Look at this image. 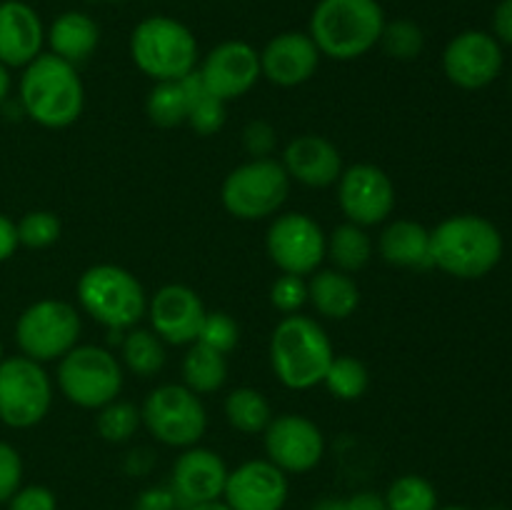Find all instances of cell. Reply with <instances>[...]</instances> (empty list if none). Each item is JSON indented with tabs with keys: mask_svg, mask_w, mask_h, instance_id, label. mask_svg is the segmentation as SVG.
I'll use <instances>...</instances> for the list:
<instances>
[{
	"mask_svg": "<svg viewBox=\"0 0 512 510\" xmlns=\"http://www.w3.org/2000/svg\"><path fill=\"white\" fill-rule=\"evenodd\" d=\"M133 510H183L170 485H153L135 498Z\"/></svg>",
	"mask_w": 512,
	"mask_h": 510,
	"instance_id": "42",
	"label": "cell"
},
{
	"mask_svg": "<svg viewBox=\"0 0 512 510\" xmlns=\"http://www.w3.org/2000/svg\"><path fill=\"white\" fill-rule=\"evenodd\" d=\"M10 85H13V80H10V68H5V65L0 63V103L10 95Z\"/></svg>",
	"mask_w": 512,
	"mask_h": 510,
	"instance_id": "46",
	"label": "cell"
},
{
	"mask_svg": "<svg viewBox=\"0 0 512 510\" xmlns=\"http://www.w3.org/2000/svg\"><path fill=\"white\" fill-rule=\"evenodd\" d=\"M228 473V465L215 450L193 445L175 458L170 488L178 495L183 510L190 505L213 503V500L223 498Z\"/></svg>",
	"mask_w": 512,
	"mask_h": 510,
	"instance_id": "20",
	"label": "cell"
},
{
	"mask_svg": "<svg viewBox=\"0 0 512 510\" xmlns=\"http://www.w3.org/2000/svg\"><path fill=\"white\" fill-rule=\"evenodd\" d=\"M265 458L285 475H303L318 468L325 455V435L315 420L300 413L273 415L263 430Z\"/></svg>",
	"mask_w": 512,
	"mask_h": 510,
	"instance_id": "14",
	"label": "cell"
},
{
	"mask_svg": "<svg viewBox=\"0 0 512 510\" xmlns=\"http://www.w3.org/2000/svg\"><path fill=\"white\" fill-rule=\"evenodd\" d=\"M338 205L340 213L348 223L360 228H375L385 225L395 213V183L380 165L355 163L343 168L338 183Z\"/></svg>",
	"mask_w": 512,
	"mask_h": 510,
	"instance_id": "13",
	"label": "cell"
},
{
	"mask_svg": "<svg viewBox=\"0 0 512 510\" xmlns=\"http://www.w3.org/2000/svg\"><path fill=\"white\" fill-rule=\"evenodd\" d=\"M315 510H348V508H345V500L328 498V500H320V503L315 505Z\"/></svg>",
	"mask_w": 512,
	"mask_h": 510,
	"instance_id": "47",
	"label": "cell"
},
{
	"mask_svg": "<svg viewBox=\"0 0 512 510\" xmlns=\"http://www.w3.org/2000/svg\"><path fill=\"white\" fill-rule=\"evenodd\" d=\"M55 385L75 408L98 410L110 400L120 398L125 370L120 358H115L103 345L78 343L58 360Z\"/></svg>",
	"mask_w": 512,
	"mask_h": 510,
	"instance_id": "8",
	"label": "cell"
},
{
	"mask_svg": "<svg viewBox=\"0 0 512 510\" xmlns=\"http://www.w3.org/2000/svg\"><path fill=\"white\" fill-rule=\"evenodd\" d=\"M3 358H5V355H3V343H0V363H3Z\"/></svg>",
	"mask_w": 512,
	"mask_h": 510,
	"instance_id": "50",
	"label": "cell"
},
{
	"mask_svg": "<svg viewBox=\"0 0 512 510\" xmlns=\"http://www.w3.org/2000/svg\"><path fill=\"white\" fill-rule=\"evenodd\" d=\"M143 428L168 448H193L208 430V410L200 395L183 383H163L145 395L140 405Z\"/></svg>",
	"mask_w": 512,
	"mask_h": 510,
	"instance_id": "10",
	"label": "cell"
},
{
	"mask_svg": "<svg viewBox=\"0 0 512 510\" xmlns=\"http://www.w3.org/2000/svg\"><path fill=\"white\" fill-rule=\"evenodd\" d=\"M45 48V25L23 0H0V63L25 68Z\"/></svg>",
	"mask_w": 512,
	"mask_h": 510,
	"instance_id": "22",
	"label": "cell"
},
{
	"mask_svg": "<svg viewBox=\"0 0 512 510\" xmlns=\"http://www.w3.org/2000/svg\"><path fill=\"white\" fill-rule=\"evenodd\" d=\"M505 253L503 233L483 215L460 213L430 230L433 268L458 280H480L493 273Z\"/></svg>",
	"mask_w": 512,
	"mask_h": 510,
	"instance_id": "1",
	"label": "cell"
},
{
	"mask_svg": "<svg viewBox=\"0 0 512 510\" xmlns=\"http://www.w3.org/2000/svg\"><path fill=\"white\" fill-rule=\"evenodd\" d=\"M188 90L190 108L185 125H190L203 138L218 135L225 128V123H228V103H223V100L205 90V85L198 78V70L188 75Z\"/></svg>",
	"mask_w": 512,
	"mask_h": 510,
	"instance_id": "31",
	"label": "cell"
},
{
	"mask_svg": "<svg viewBox=\"0 0 512 510\" xmlns=\"http://www.w3.org/2000/svg\"><path fill=\"white\" fill-rule=\"evenodd\" d=\"M493 35L500 45H512V0H500L495 8Z\"/></svg>",
	"mask_w": 512,
	"mask_h": 510,
	"instance_id": "43",
	"label": "cell"
},
{
	"mask_svg": "<svg viewBox=\"0 0 512 510\" xmlns=\"http://www.w3.org/2000/svg\"><path fill=\"white\" fill-rule=\"evenodd\" d=\"M15 228H18L20 245L30 250L50 248L58 243L60 233H63V223L50 210H30L15 223Z\"/></svg>",
	"mask_w": 512,
	"mask_h": 510,
	"instance_id": "36",
	"label": "cell"
},
{
	"mask_svg": "<svg viewBox=\"0 0 512 510\" xmlns=\"http://www.w3.org/2000/svg\"><path fill=\"white\" fill-rule=\"evenodd\" d=\"M18 95L25 115L48 130L70 128L85 108V85L78 65L53 53H40L25 65Z\"/></svg>",
	"mask_w": 512,
	"mask_h": 510,
	"instance_id": "2",
	"label": "cell"
},
{
	"mask_svg": "<svg viewBox=\"0 0 512 510\" xmlns=\"http://www.w3.org/2000/svg\"><path fill=\"white\" fill-rule=\"evenodd\" d=\"M143 425L140 420V405L130 403V400L115 398L108 405L95 410V430L105 443H128L138 428Z\"/></svg>",
	"mask_w": 512,
	"mask_h": 510,
	"instance_id": "33",
	"label": "cell"
},
{
	"mask_svg": "<svg viewBox=\"0 0 512 510\" xmlns=\"http://www.w3.org/2000/svg\"><path fill=\"white\" fill-rule=\"evenodd\" d=\"M190 108V90L188 78L183 80H165V83H153L145 98V115L158 128H178L188 120Z\"/></svg>",
	"mask_w": 512,
	"mask_h": 510,
	"instance_id": "30",
	"label": "cell"
},
{
	"mask_svg": "<svg viewBox=\"0 0 512 510\" xmlns=\"http://www.w3.org/2000/svg\"><path fill=\"white\" fill-rule=\"evenodd\" d=\"M48 53L78 65L88 60L100 45V25L83 10H65L45 28Z\"/></svg>",
	"mask_w": 512,
	"mask_h": 510,
	"instance_id": "24",
	"label": "cell"
},
{
	"mask_svg": "<svg viewBox=\"0 0 512 510\" xmlns=\"http://www.w3.org/2000/svg\"><path fill=\"white\" fill-rule=\"evenodd\" d=\"M223 415L233 430L243 435H263L268 423L273 420V405L265 398L263 390L240 385L225 395Z\"/></svg>",
	"mask_w": 512,
	"mask_h": 510,
	"instance_id": "29",
	"label": "cell"
},
{
	"mask_svg": "<svg viewBox=\"0 0 512 510\" xmlns=\"http://www.w3.org/2000/svg\"><path fill=\"white\" fill-rule=\"evenodd\" d=\"M383 498L388 510H438V490L423 475H400Z\"/></svg>",
	"mask_w": 512,
	"mask_h": 510,
	"instance_id": "34",
	"label": "cell"
},
{
	"mask_svg": "<svg viewBox=\"0 0 512 510\" xmlns=\"http://www.w3.org/2000/svg\"><path fill=\"white\" fill-rule=\"evenodd\" d=\"M385 20L380 0H318L308 35L323 58L350 63L378 48Z\"/></svg>",
	"mask_w": 512,
	"mask_h": 510,
	"instance_id": "4",
	"label": "cell"
},
{
	"mask_svg": "<svg viewBox=\"0 0 512 510\" xmlns=\"http://www.w3.org/2000/svg\"><path fill=\"white\" fill-rule=\"evenodd\" d=\"M195 343L208 345V348L218 350L223 355L233 353L235 345L240 343V325L225 310H208Z\"/></svg>",
	"mask_w": 512,
	"mask_h": 510,
	"instance_id": "37",
	"label": "cell"
},
{
	"mask_svg": "<svg viewBox=\"0 0 512 510\" xmlns=\"http://www.w3.org/2000/svg\"><path fill=\"white\" fill-rule=\"evenodd\" d=\"M198 78L208 93L223 103H233L248 95L263 78L260 50H255L248 40H223L200 58Z\"/></svg>",
	"mask_w": 512,
	"mask_h": 510,
	"instance_id": "15",
	"label": "cell"
},
{
	"mask_svg": "<svg viewBox=\"0 0 512 510\" xmlns=\"http://www.w3.org/2000/svg\"><path fill=\"white\" fill-rule=\"evenodd\" d=\"M275 148H278V133L268 120H250L243 128V150L255 158H273Z\"/></svg>",
	"mask_w": 512,
	"mask_h": 510,
	"instance_id": "39",
	"label": "cell"
},
{
	"mask_svg": "<svg viewBox=\"0 0 512 510\" xmlns=\"http://www.w3.org/2000/svg\"><path fill=\"white\" fill-rule=\"evenodd\" d=\"M180 373H183V385L193 390L195 395H213L225 388L228 383V355L218 353V350L208 348L203 343L188 345L180 363Z\"/></svg>",
	"mask_w": 512,
	"mask_h": 510,
	"instance_id": "26",
	"label": "cell"
},
{
	"mask_svg": "<svg viewBox=\"0 0 512 510\" xmlns=\"http://www.w3.org/2000/svg\"><path fill=\"white\" fill-rule=\"evenodd\" d=\"M83 320L80 310L68 300L43 298L30 303L15 323V343L20 355L35 363H58L80 343Z\"/></svg>",
	"mask_w": 512,
	"mask_h": 510,
	"instance_id": "9",
	"label": "cell"
},
{
	"mask_svg": "<svg viewBox=\"0 0 512 510\" xmlns=\"http://www.w3.org/2000/svg\"><path fill=\"white\" fill-rule=\"evenodd\" d=\"M53 405V380L43 363L13 355L0 363V423L28 430L43 423Z\"/></svg>",
	"mask_w": 512,
	"mask_h": 510,
	"instance_id": "11",
	"label": "cell"
},
{
	"mask_svg": "<svg viewBox=\"0 0 512 510\" xmlns=\"http://www.w3.org/2000/svg\"><path fill=\"white\" fill-rule=\"evenodd\" d=\"M308 303L325 320H348L360 308V285L353 275L320 268L308 278Z\"/></svg>",
	"mask_w": 512,
	"mask_h": 510,
	"instance_id": "25",
	"label": "cell"
},
{
	"mask_svg": "<svg viewBox=\"0 0 512 510\" xmlns=\"http://www.w3.org/2000/svg\"><path fill=\"white\" fill-rule=\"evenodd\" d=\"M270 368L283 388L313 390L323 385L335 358L333 340L323 323L303 313L283 315L270 333Z\"/></svg>",
	"mask_w": 512,
	"mask_h": 510,
	"instance_id": "3",
	"label": "cell"
},
{
	"mask_svg": "<svg viewBox=\"0 0 512 510\" xmlns=\"http://www.w3.org/2000/svg\"><path fill=\"white\" fill-rule=\"evenodd\" d=\"M328 233L308 213H278L265 233V253L280 273L310 278L325 263Z\"/></svg>",
	"mask_w": 512,
	"mask_h": 510,
	"instance_id": "12",
	"label": "cell"
},
{
	"mask_svg": "<svg viewBox=\"0 0 512 510\" xmlns=\"http://www.w3.org/2000/svg\"><path fill=\"white\" fill-rule=\"evenodd\" d=\"M345 508L348 510H388L385 508L383 495L373 493V490H363V493H355L350 498H345Z\"/></svg>",
	"mask_w": 512,
	"mask_h": 510,
	"instance_id": "45",
	"label": "cell"
},
{
	"mask_svg": "<svg viewBox=\"0 0 512 510\" xmlns=\"http://www.w3.org/2000/svg\"><path fill=\"white\" fill-rule=\"evenodd\" d=\"M378 255L393 268L428 270L433 268L430 258V228L418 220L395 218L385 223L378 235Z\"/></svg>",
	"mask_w": 512,
	"mask_h": 510,
	"instance_id": "23",
	"label": "cell"
},
{
	"mask_svg": "<svg viewBox=\"0 0 512 510\" xmlns=\"http://www.w3.org/2000/svg\"><path fill=\"white\" fill-rule=\"evenodd\" d=\"M380 48L388 58L408 63V60L420 58L425 50V33L415 20L398 18V20H385V28L380 33Z\"/></svg>",
	"mask_w": 512,
	"mask_h": 510,
	"instance_id": "35",
	"label": "cell"
},
{
	"mask_svg": "<svg viewBox=\"0 0 512 510\" xmlns=\"http://www.w3.org/2000/svg\"><path fill=\"white\" fill-rule=\"evenodd\" d=\"M8 510H58V500L45 485H20L8 500Z\"/></svg>",
	"mask_w": 512,
	"mask_h": 510,
	"instance_id": "41",
	"label": "cell"
},
{
	"mask_svg": "<svg viewBox=\"0 0 512 510\" xmlns=\"http://www.w3.org/2000/svg\"><path fill=\"white\" fill-rule=\"evenodd\" d=\"M120 363L123 370L138 378H153L168 363L165 343L150 328H130L120 338Z\"/></svg>",
	"mask_w": 512,
	"mask_h": 510,
	"instance_id": "28",
	"label": "cell"
},
{
	"mask_svg": "<svg viewBox=\"0 0 512 510\" xmlns=\"http://www.w3.org/2000/svg\"><path fill=\"white\" fill-rule=\"evenodd\" d=\"M130 60L153 83L183 80L198 70L200 45L193 30L170 15H148L130 33Z\"/></svg>",
	"mask_w": 512,
	"mask_h": 510,
	"instance_id": "6",
	"label": "cell"
},
{
	"mask_svg": "<svg viewBox=\"0 0 512 510\" xmlns=\"http://www.w3.org/2000/svg\"><path fill=\"white\" fill-rule=\"evenodd\" d=\"M205 313H208V308H205L203 298L190 285L168 283L155 290L153 295H148L145 318L150 320V330L165 345L188 348L198 340Z\"/></svg>",
	"mask_w": 512,
	"mask_h": 510,
	"instance_id": "17",
	"label": "cell"
},
{
	"mask_svg": "<svg viewBox=\"0 0 512 510\" xmlns=\"http://www.w3.org/2000/svg\"><path fill=\"white\" fill-rule=\"evenodd\" d=\"M375 253V240L368 233V228H360L355 223H340L328 233V243H325V260L333 263L335 270L355 275L370 263Z\"/></svg>",
	"mask_w": 512,
	"mask_h": 510,
	"instance_id": "27",
	"label": "cell"
},
{
	"mask_svg": "<svg viewBox=\"0 0 512 510\" xmlns=\"http://www.w3.org/2000/svg\"><path fill=\"white\" fill-rule=\"evenodd\" d=\"M285 173L293 183L305 185V188L323 190L338 183L340 173H343V155H340L338 145L328 140L325 135L303 133L295 135L283 150Z\"/></svg>",
	"mask_w": 512,
	"mask_h": 510,
	"instance_id": "21",
	"label": "cell"
},
{
	"mask_svg": "<svg viewBox=\"0 0 512 510\" xmlns=\"http://www.w3.org/2000/svg\"><path fill=\"white\" fill-rule=\"evenodd\" d=\"M323 385L335 400L355 403V400H360L368 393L370 370L368 365L360 358H355V355H335L328 373H325Z\"/></svg>",
	"mask_w": 512,
	"mask_h": 510,
	"instance_id": "32",
	"label": "cell"
},
{
	"mask_svg": "<svg viewBox=\"0 0 512 510\" xmlns=\"http://www.w3.org/2000/svg\"><path fill=\"white\" fill-rule=\"evenodd\" d=\"M293 180L275 158H255L235 165L220 185V203L235 220H270L288 203Z\"/></svg>",
	"mask_w": 512,
	"mask_h": 510,
	"instance_id": "7",
	"label": "cell"
},
{
	"mask_svg": "<svg viewBox=\"0 0 512 510\" xmlns=\"http://www.w3.org/2000/svg\"><path fill=\"white\" fill-rule=\"evenodd\" d=\"M503 45L485 30H463L443 50V73L463 90H483L503 70Z\"/></svg>",
	"mask_w": 512,
	"mask_h": 510,
	"instance_id": "16",
	"label": "cell"
},
{
	"mask_svg": "<svg viewBox=\"0 0 512 510\" xmlns=\"http://www.w3.org/2000/svg\"><path fill=\"white\" fill-rule=\"evenodd\" d=\"M75 300L88 318L123 335L148 313V293L128 268L115 263H95L80 273Z\"/></svg>",
	"mask_w": 512,
	"mask_h": 510,
	"instance_id": "5",
	"label": "cell"
},
{
	"mask_svg": "<svg viewBox=\"0 0 512 510\" xmlns=\"http://www.w3.org/2000/svg\"><path fill=\"white\" fill-rule=\"evenodd\" d=\"M185 510H230L223 500H213V503H200V505H190Z\"/></svg>",
	"mask_w": 512,
	"mask_h": 510,
	"instance_id": "48",
	"label": "cell"
},
{
	"mask_svg": "<svg viewBox=\"0 0 512 510\" xmlns=\"http://www.w3.org/2000/svg\"><path fill=\"white\" fill-rule=\"evenodd\" d=\"M18 248H20L18 228H15V223L8 218V215L0 213V263L13 258Z\"/></svg>",
	"mask_w": 512,
	"mask_h": 510,
	"instance_id": "44",
	"label": "cell"
},
{
	"mask_svg": "<svg viewBox=\"0 0 512 510\" xmlns=\"http://www.w3.org/2000/svg\"><path fill=\"white\" fill-rule=\"evenodd\" d=\"M320 60L323 55L308 30H285L260 50V75L278 88H298L313 80Z\"/></svg>",
	"mask_w": 512,
	"mask_h": 510,
	"instance_id": "19",
	"label": "cell"
},
{
	"mask_svg": "<svg viewBox=\"0 0 512 510\" xmlns=\"http://www.w3.org/2000/svg\"><path fill=\"white\" fill-rule=\"evenodd\" d=\"M438 510H470V508H463V505H448V508H438Z\"/></svg>",
	"mask_w": 512,
	"mask_h": 510,
	"instance_id": "49",
	"label": "cell"
},
{
	"mask_svg": "<svg viewBox=\"0 0 512 510\" xmlns=\"http://www.w3.org/2000/svg\"><path fill=\"white\" fill-rule=\"evenodd\" d=\"M288 493V475L268 458H255L230 470L223 503L230 510H283Z\"/></svg>",
	"mask_w": 512,
	"mask_h": 510,
	"instance_id": "18",
	"label": "cell"
},
{
	"mask_svg": "<svg viewBox=\"0 0 512 510\" xmlns=\"http://www.w3.org/2000/svg\"><path fill=\"white\" fill-rule=\"evenodd\" d=\"M270 305L278 310L280 315H295L308 305V278L303 275L280 273L278 278L270 283Z\"/></svg>",
	"mask_w": 512,
	"mask_h": 510,
	"instance_id": "38",
	"label": "cell"
},
{
	"mask_svg": "<svg viewBox=\"0 0 512 510\" xmlns=\"http://www.w3.org/2000/svg\"><path fill=\"white\" fill-rule=\"evenodd\" d=\"M23 485V458L10 443L0 440V503H8Z\"/></svg>",
	"mask_w": 512,
	"mask_h": 510,
	"instance_id": "40",
	"label": "cell"
}]
</instances>
